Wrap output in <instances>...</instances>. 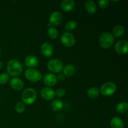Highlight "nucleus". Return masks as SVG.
<instances>
[{
    "instance_id": "obj_8",
    "label": "nucleus",
    "mask_w": 128,
    "mask_h": 128,
    "mask_svg": "<svg viewBox=\"0 0 128 128\" xmlns=\"http://www.w3.org/2000/svg\"><path fill=\"white\" fill-rule=\"evenodd\" d=\"M115 50L120 54H125L128 51V42L126 40L118 41L115 45Z\"/></svg>"
},
{
    "instance_id": "obj_3",
    "label": "nucleus",
    "mask_w": 128,
    "mask_h": 128,
    "mask_svg": "<svg viewBox=\"0 0 128 128\" xmlns=\"http://www.w3.org/2000/svg\"><path fill=\"white\" fill-rule=\"evenodd\" d=\"M114 41L113 36L110 32H103L101 34L99 40L100 46L104 49L110 48L112 46Z\"/></svg>"
},
{
    "instance_id": "obj_7",
    "label": "nucleus",
    "mask_w": 128,
    "mask_h": 128,
    "mask_svg": "<svg viewBox=\"0 0 128 128\" xmlns=\"http://www.w3.org/2000/svg\"><path fill=\"white\" fill-rule=\"evenodd\" d=\"M61 42L66 47H72L75 44L76 40L73 35L69 32H64L62 33L61 37Z\"/></svg>"
},
{
    "instance_id": "obj_16",
    "label": "nucleus",
    "mask_w": 128,
    "mask_h": 128,
    "mask_svg": "<svg viewBox=\"0 0 128 128\" xmlns=\"http://www.w3.org/2000/svg\"><path fill=\"white\" fill-rule=\"evenodd\" d=\"M110 124H111V128H124V126L123 121L120 118L117 117V116L111 119Z\"/></svg>"
},
{
    "instance_id": "obj_24",
    "label": "nucleus",
    "mask_w": 128,
    "mask_h": 128,
    "mask_svg": "<svg viewBox=\"0 0 128 128\" xmlns=\"http://www.w3.org/2000/svg\"><path fill=\"white\" fill-rule=\"evenodd\" d=\"M76 26H77V22L73 20H71L66 22V25H65V29L67 31H71L74 30Z\"/></svg>"
},
{
    "instance_id": "obj_12",
    "label": "nucleus",
    "mask_w": 128,
    "mask_h": 128,
    "mask_svg": "<svg viewBox=\"0 0 128 128\" xmlns=\"http://www.w3.org/2000/svg\"><path fill=\"white\" fill-rule=\"evenodd\" d=\"M55 92L50 88H44L41 91V96L46 100H52L55 97Z\"/></svg>"
},
{
    "instance_id": "obj_28",
    "label": "nucleus",
    "mask_w": 128,
    "mask_h": 128,
    "mask_svg": "<svg viewBox=\"0 0 128 128\" xmlns=\"http://www.w3.org/2000/svg\"><path fill=\"white\" fill-rule=\"evenodd\" d=\"M65 94H66V91H65V90L62 88L58 89V90H56V92H55V94H56L58 97L60 98L63 97L65 95Z\"/></svg>"
},
{
    "instance_id": "obj_2",
    "label": "nucleus",
    "mask_w": 128,
    "mask_h": 128,
    "mask_svg": "<svg viewBox=\"0 0 128 128\" xmlns=\"http://www.w3.org/2000/svg\"><path fill=\"white\" fill-rule=\"evenodd\" d=\"M37 98L36 91L32 88H27L22 92L21 95L22 101L26 104H31L35 102Z\"/></svg>"
},
{
    "instance_id": "obj_5",
    "label": "nucleus",
    "mask_w": 128,
    "mask_h": 128,
    "mask_svg": "<svg viewBox=\"0 0 128 128\" xmlns=\"http://www.w3.org/2000/svg\"><path fill=\"white\" fill-rule=\"evenodd\" d=\"M116 86L114 82H107L104 83L101 87V94L105 96H110L114 94L116 91Z\"/></svg>"
},
{
    "instance_id": "obj_27",
    "label": "nucleus",
    "mask_w": 128,
    "mask_h": 128,
    "mask_svg": "<svg viewBox=\"0 0 128 128\" xmlns=\"http://www.w3.org/2000/svg\"><path fill=\"white\" fill-rule=\"evenodd\" d=\"M109 3H110V1L108 0H101V1H100L98 2L99 6L102 9H104L107 8L108 6Z\"/></svg>"
},
{
    "instance_id": "obj_17",
    "label": "nucleus",
    "mask_w": 128,
    "mask_h": 128,
    "mask_svg": "<svg viewBox=\"0 0 128 128\" xmlns=\"http://www.w3.org/2000/svg\"><path fill=\"white\" fill-rule=\"evenodd\" d=\"M85 9L90 14H94L97 11V7L94 2L92 1H87L85 3Z\"/></svg>"
},
{
    "instance_id": "obj_19",
    "label": "nucleus",
    "mask_w": 128,
    "mask_h": 128,
    "mask_svg": "<svg viewBox=\"0 0 128 128\" xmlns=\"http://www.w3.org/2000/svg\"><path fill=\"white\" fill-rule=\"evenodd\" d=\"M124 33V28L121 25H117L115 26L112 30V36L116 38H120L123 35Z\"/></svg>"
},
{
    "instance_id": "obj_23",
    "label": "nucleus",
    "mask_w": 128,
    "mask_h": 128,
    "mask_svg": "<svg viewBox=\"0 0 128 128\" xmlns=\"http://www.w3.org/2000/svg\"><path fill=\"white\" fill-rule=\"evenodd\" d=\"M59 32L57 30V29L51 26L48 28V35L49 37L51 39H56L57 38L58 36Z\"/></svg>"
},
{
    "instance_id": "obj_9",
    "label": "nucleus",
    "mask_w": 128,
    "mask_h": 128,
    "mask_svg": "<svg viewBox=\"0 0 128 128\" xmlns=\"http://www.w3.org/2000/svg\"><path fill=\"white\" fill-rule=\"evenodd\" d=\"M49 20H50V24L58 26V25L60 24L61 22H62V16L61 12L54 11L51 14Z\"/></svg>"
},
{
    "instance_id": "obj_31",
    "label": "nucleus",
    "mask_w": 128,
    "mask_h": 128,
    "mask_svg": "<svg viewBox=\"0 0 128 128\" xmlns=\"http://www.w3.org/2000/svg\"><path fill=\"white\" fill-rule=\"evenodd\" d=\"M1 50H0V57H1Z\"/></svg>"
},
{
    "instance_id": "obj_30",
    "label": "nucleus",
    "mask_w": 128,
    "mask_h": 128,
    "mask_svg": "<svg viewBox=\"0 0 128 128\" xmlns=\"http://www.w3.org/2000/svg\"><path fill=\"white\" fill-rule=\"evenodd\" d=\"M2 66H3V64H2V62L0 61V70H1V69L2 68Z\"/></svg>"
},
{
    "instance_id": "obj_6",
    "label": "nucleus",
    "mask_w": 128,
    "mask_h": 128,
    "mask_svg": "<svg viewBox=\"0 0 128 128\" xmlns=\"http://www.w3.org/2000/svg\"><path fill=\"white\" fill-rule=\"evenodd\" d=\"M48 68L51 72L58 73L63 70V64L58 59H52L48 63Z\"/></svg>"
},
{
    "instance_id": "obj_20",
    "label": "nucleus",
    "mask_w": 128,
    "mask_h": 128,
    "mask_svg": "<svg viewBox=\"0 0 128 128\" xmlns=\"http://www.w3.org/2000/svg\"><path fill=\"white\" fill-rule=\"evenodd\" d=\"M63 107V103L60 100H55L51 102V108L55 111H60Z\"/></svg>"
},
{
    "instance_id": "obj_22",
    "label": "nucleus",
    "mask_w": 128,
    "mask_h": 128,
    "mask_svg": "<svg viewBox=\"0 0 128 128\" xmlns=\"http://www.w3.org/2000/svg\"><path fill=\"white\" fill-rule=\"evenodd\" d=\"M88 96L91 98H96L100 94V90L96 87L91 88L87 92Z\"/></svg>"
},
{
    "instance_id": "obj_25",
    "label": "nucleus",
    "mask_w": 128,
    "mask_h": 128,
    "mask_svg": "<svg viewBox=\"0 0 128 128\" xmlns=\"http://www.w3.org/2000/svg\"><path fill=\"white\" fill-rule=\"evenodd\" d=\"M10 80V76L8 73L3 72L0 74V84H4L7 83Z\"/></svg>"
},
{
    "instance_id": "obj_29",
    "label": "nucleus",
    "mask_w": 128,
    "mask_h": 128,
    "mask_svg": "<svg viewBox=\"0 0 128 128\" xmlns=\"http://www.w3.org/2000/svg\"><path fill=\"white\" fill-rule=\"evenodd\" d=\"M57 78V80H59L60 81H63L65 80V76L63 74H60L58 76H56Z\"/></svg>"
},
{
    "instance_id": "obj_26",
    "label": "nucleus",
    "mask_w": 128,
    "mask_h": 128,
    "mask_svg": "<svg viewBox=\"0 0 128 128\" xmlns=\"http://www.w3.org/2000/svg\"><path fill=\"white\" fill-rule=\"evenodd\" d=\"M25 110V106L24 103L21 102H18L15 106V111L18 112V113H22Z\"/></svg>"
},
{
    "instance_id": "obj_13",
    "label": "nucleus",
    "mask_w": 128,
    "mask_h": 128,
    "mask_svg": "<svg viewBox=\"0 0 128 128\" xmlns=\"http://www.w3.org/2000/svg\"><path fill=\"white\" fill-rule=\"evenodd\" d=\"M24 63L25 65L26 66H28V67L33 68L36 67L38 65L39 60L36 56L30 55V56H27L25 58Z\"/></svg>"
},
{
    "instance_id": "obj_11",
    "label": "nucleus",
    "mask_w": 128,
    "mask_h": 128,
    "mask_svg": "<svg viewBox=\"0 0 128 128\" xmlns=\"http://www.w3.org/2000/svg\"><path fill=\"white\" fill-rule=\"evenodd\" d=\"M41 51L43 56L50 58L53 53V47L50 42H44L41 46Z\"/></svg>"
},
{
    "instance_id": "obj_21",
    "label": "nucleus",
    "mask_w": 128,
    "mask_h": 128,
    "mask_svg": "<svg viewBox=\"0 0 128 128\" xmlns=\"http://www.w3.org/2000/svg\"><path fill=\"white\" fill-rule=\"evenodd\" d=\"M128 108V104L127 102H122L119 103L116 106V111L120 114H123L127 111Z\"/></svg>"
},
{
    "instance_id": "obj_14",
    "label": "nucleus",
    "mask_w": 128,
    "mask_h": 128,
    "mask_svg": "<svg viewBox=\"0 0 128 128\" xmlns=\"http://www.w3.org/2000/svg\"><path fill=\"white\" fill-rule=\"evenodd\" d=\"M75 5L74 1L72 0H64L61 2V7L64 11L69 12L72 11Z\"/></svg>"
},
{
    "instance_id": "obj_10",
    "label": "nucleus",
    "mask_w": 128,
    "mask_h": 128,
    "mask_svg": "<svg viewBox=\"0 0 128 128\" xmlns=\"http://www.w3.org/2000/svg\"><path fill=\"white\" fill-rule=\"evenodd\" d=\"M43 81L46 86L51 87V86H54L57 83L58 80L56 75L52 73H48L44 76Z\"/></svg>"
},
{
    "instance_id": "obj_4",
    "label": "nucleus",
    "mask_w": 128,
    "mask_h": 128,
    "mask_svg": "<svg viewBox=\"0 0 128 128\" xmlns=\"http://www.w3.org/2000/svg\"><path fill=\"white\" fill-rule=\"evenodd\" d=\"M25 76L27 80L32 82H38L42 78L41 72L33 68L26 70L25 71Z\"/></svg>"
},
{
    "instance_id": "obj_15",
    "label": "nucleus",
    "mask_w": 128,
    "mask_h": 128,
    "mask_svg": "<svg viewBox=\"0 0 128 128\" xmlns=\"http://www.w3.org/2000/svg\"><path fill=\"white\" fill-rule=\"evenodd\" d=\"M11 88L15 90H21L24 86V83L21 79L18 78H14L10 81Z\"/></svg>"
},
{
    "instance_id": "obj_1",
    "label": "nucleus",
    "mask_w": 128,
    "mask_h": 128,
    "mask_svg": "<svg viewBox=\"0 0 128 128\" xmlns=\"http://www.w3.org/2000/svg\"><path fill=\"white\" fill-rule=\"evenodd\" d=\"M7 71L11 76H18L21 74L22 67L20 61L16 60H11L7 64Z\"/></svg>"
},
{
    "instance_id": "obj_18",
    "label": "nucleus",
    "mask_w": 128,
    "mask_h": 128,
    "mask_svg": "<svg viewBox=\"0 0 128 128\" xmlns=\"http://www.w3.org/2000/svg\"><path fill=\"white\" fill-rule=\"evenodd\" d=\"M75 68L72 64H67L64 67L63 72L64 75L66 76H72L75 73Z\"/></svg>"
}]
</instances>
